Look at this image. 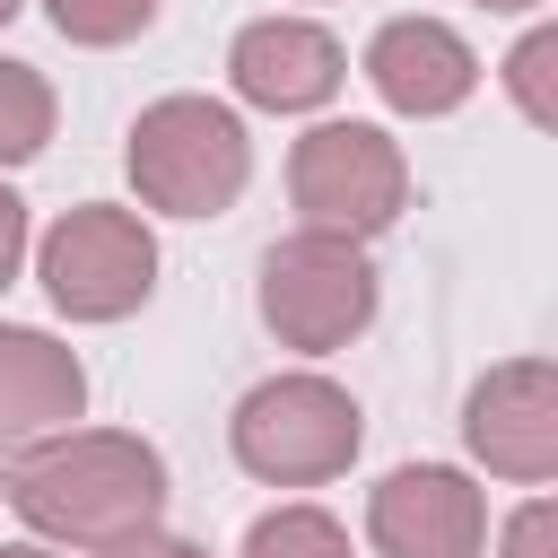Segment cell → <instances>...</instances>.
<instances>
[{
	"mask_svg": "<svg viewBox=\"0 0 558 558\" xmlns=\"http://www.w3.org/2000/svg\"><path fill=\"white\" fill-rule=\"evenodd\" d=\"M227 78H235V96L262 105V113H314V105L340 96L349 52H340V35L314 26V17H253V26L227 44Z\"/></svg>",
	"mask_w": 558,
	"mask_h": 558,
	"instance_id": "obj_9",
	"label": "cell"
},
{
	"mask_svg": "<svg viewBox=\"0 0 558 558\" xmlns=\"http://www.w3.org/2000/svg\"><path fill=\"white\" fill-rule=\"evenodd\" d=\"M462 445L514 488L558 480V366L549 357H506L471 384L462 401Z\"/></svg>",
	"mask_w": 558,
	"mask_h": 558,
	"instance_id": "obj_7",
	"label": "cell"
},
{
	"mask_svg": "<svg viewBox=\"0 0 558 558\" xmlns=\"http://www.w3.org/2000/svg\"><path fill=\"white\" fill-rule=\"evenodd\" d=\"M35 279H44V296H52L70 323H122V314H140L148 288H157V235H148V218L122 209V201H78V209H61V218L44 227Z\"/></svg>",
	"mask_w": 558,
	"mask_h": 558,
	"instance_id": "obj_5",
	"label": "cell"
},
{
	"mask_svg": "<svg viewBox=\"0 0 558 558\" xmlns=\"http://www.w3.org/2000/svg\"><path fill=\"white\" fill-rule=\"evenodd\" d=\"M288 201L323 235H384L410 209V157L375 122H314L288 148Z\"/></svg>",
	"mask_w": 558,
	"mask_h": 558,
	"instance_id": "obj_6",
	"label": "cell"
},
{
	"mask_svg": "<svg viewBox=\"0 0 558 558\" xmlns=\"http://www.w3.org/2000/svg\"><path fill=\"white\" fill-rule=\"evenodd\" d=\"M122 166H131L140 209H157V218H218L253 183V140H244L235 105H218V96H157V105H140Z\"/></svg>",
	"mask_w": 558,
	"mask_h": 558,
	"instance_id": "obj_2",
	"label": "cell"
},
{
	"mask_svg": "<svg viewBox=\"0 0 558 558\" xmlns=\"http://www.w3.org/2000/svg\"><path fill=\"white\" fill-rule=\"evenodd\" d=\"M384 305V279L366 262L357 235H323V227H296L262 253V323L279 349H305V357H331L349 349Z\"/></svg>",
	"mask_w": 558,
	"mask_h": 558,
	"instance_id": "obj_4",
	"label": "cell"
},
{
	"mask_svg": "<svg viewBox=\"0 0 558 558\" xmlns=\"http://www.w3.org/2000/svg\"><path fill=\"white\" fill-rule=\"evenodd\" d=\"M17 9H26V0H0V26H9V17H17Z\"/></svg>",
	"mask_w": 558,
	"mask_h": 558,
	"instance_id": "obj_21",
	"label": "cell"
},
{
	"mask_svg": "<svg viewBox=\"0 0 558 558\" xmlns=\"http://www.w3.org/2000/svg\"><path fill=\"white\" fill-rule=\"evenodd\" d=\"M244 558H357V549H349L340 514H323V506H270V514H253Z\"/></svg>",
	"mask_w": 558,
	"mask_h": 558,
	"instance_id": "obj_13",
	"label": "cell"
},
{
	"mask_svg": "<svg viewBox=\"0 0 558 558\" xmlns=\"http://www.w3.org/2000/svg\"><path fill=\"white\" fill-rule=\"evenodd\" d=\"M52 148V78L0 52V166H35Z\"/></svg>",
	"mask_w": 558,
	"mask_h": 558,
	"instance_id": "obj_12",
	"label": "cell"
},
{
	"mask_svg": "<svg viewBox=\"0 0 558 558\" xmlns=\"http://www.w3.org/2000/svg\"><path fill=\"white\" fill-rule=\"evenodd\" d=\"M357 445H366V418H357L349 384H331L314 366L253 384L235 401V418H227V453L262 488H323V480H340L357 462Z\"/></svg>",
	"mask_w": 558,
	"mask_h": 558,
	"instance_id": "obj_3",
	"label": "cell"
},
{
	"mask_svg": "<svg viewBox=\"0 0 558 558\" xmlns=\"http://www.w3.org/2000/svg\"><path fill=\"white\" fill-rule=\"evenodd\" d=\"M480 9H541V0H480Z\"/></svg>",
	"mask_w": 558,
	"mask_h": 558,
	"instance_id": "obj_20",
	"label": "cell"
},
{
	"mask_svg": "<svg viewBox=\"0 0 558 558\" xmlns=\"http://www.w3.org/2000/svg\"><path fill=\"white\" fill-rule=\"evenodd\" d=\"M0 558H61V549H44V541H9Z\"/></svg>",
	"mask_w": 558,
	"mask_h": 558,
	"instance_id": "obj_19",
	"label": "cell"
},
{
	"mask_svg": "<svg viewBox=\"0 0 558 558\" xmlns=\"http://www.w3.org/2000/svg\"><path fill=\"white\" fill-rule=\"evenodd\" d=\"M105 558H209L201 541H183V532H157V523H140V532H122Z\"/></svg>",
	"mask_w": 558,
	"mask_h": 558,
	"instance_id": "obj_17",
	"label": "cell"
},
{
	"mask_svg": "<svg viewBox=\"0 0 558 558\" xmlns=\"http://www.w3.org/2000/svg\"><path fill=\"white\" fill-rule=\"evenodd\" d=\"M506 96L523 105L532 131H558V26H532L506 52Z\"/></svg>",
	"mask_w": 558,
	"mask_h": 558,
	"instance_id": "obj_15",
	"label": "cell"
},
{
	"mask_svg": "<svg viewBox=\"0 0 558 558\" xmlns=\"http://www.w3.org/2000/svg\"><path fill=\"white\" fill-rule=\"evenodd\" d=\"M44 17H52V35H70L87 52H113V44L157 26V0H44Z\"/></svg>",
	"mask_w": 558,
	"mask_h": 558,
	"instance_id": "obj_14",
	"label": "cell"
},
{
	"mask_svg": "<svg viewBox=\"0 0 558 558\" xmlns=\"http://www.w3.org/2000/svg\"><path fill=\"white\" fill-rule=\"evenodd\" d=\"M9 514L61 549H113L166 514V453L131 427H61L17 453Z\"/></svg>",
	"mask_w": 558,
	"mask_h": 558,
	"instance_id": "obj_1",
	"label": "cell"
},
{
	"mask_svg": "<svg viewBox=\"0 0 558 558\" xmlns=\"http://www.w3.org/2000/svg\"><path fill=\"white\" fill-rule=\"evenodd\" d=\"M375 558H488V497L453 462H401L366 497Z\"/></svg>",
	"mask_w": 558,
	"mask_h": 558,
	"instance_id": "obj_8",
	"label": "cell"
},
{
	"mask_svg": "<svg viewBox=\"0 0 558 558\" xmlns=\"http://www.w3.org/2000/svg\"><path fill=\"white\" fill-rule=\"evenodd\" d=\"M78 410H87L78 349L35 323H0V453H26L44 436L78 427Z\"/></svg>",
	"mask_w": 558,
	"mask_h": 558,
	"instance_id": "obj_11",
	"label": "cell"
},
{
	"mask_svg": "<svg viewBox=\"0 0 558 558\" xmlns=\"http://www.w3.org/2000/svg\"><path fill=\"white\" fill-rule=\"evenodd\" d=\"M26 244H35V235H26V201H17L9 183H0V288L17 279V262H26Z\"/></svg>",
	"mask_w": 558,
	"mask_h": 558,
	"instance_id": "obj_18",
	"label": "cell"
},
{
	"mask_svg": "<svg viewBox=\"0 0 558 558\" xmlns=\"http://www.w3.org/2000/svg\"><path fill=\"white\" fill-rule=\"evenodd\" d=\"M357 70H366V87H375L392 113H410V122H436V113L471 105V87H480V52H471L445 17H384Z\"/></svg>",
	"mask_w": 558,
	"mask_h": 558,
	"instance_id": "obj_10",
	"label": "cell"
},
{
	"mask_svg": "<svg viewBox=\"0 0 558 558\" xmlns=\"http://www.w3.org/2000/svg\"><path fill=\"white\" fill-rule=\"evenodd\" d=\"M497 558H558V506H549V497H532V506H514V523H506V541H497Z\"/></svg>",
	"mask_w": 558,
	"mask_h": 558,
	"instance_id": "obj_16",
	"label": "cell"
}]
</instances>
